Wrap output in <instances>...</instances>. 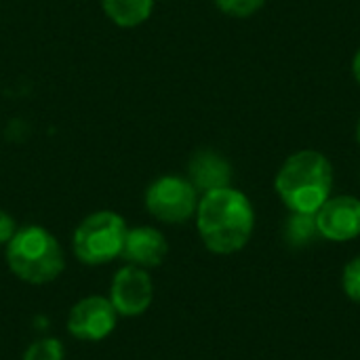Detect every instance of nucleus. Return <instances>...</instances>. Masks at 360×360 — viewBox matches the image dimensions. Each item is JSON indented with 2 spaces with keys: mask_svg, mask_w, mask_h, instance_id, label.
I'll list each match as a JSON object with an SVG mask.
<instances>
[{
  "mask_svg": "<svg viewBox=\"0 0 360 360\" xmlns=\"http://www.w3.org/2000/svg\"><path fill=\"white\" fill-rule=\"evenodd\" d=\"M196 228L209 251L217 255H232L240 251L253 234V205L232 186L211 190L198 200Z\"/></svg>",
  "mask_w": 360,
  "mask_h": 360,
  "instance_id": "f257e3e1",
  "label": "nucleus"
},
{
  "mask_svg": "<svg viewBox=\"0 0 360 360\" xmlns=\"http://www.w3.org/2000/svg\"><path fill=\"white\" fill-rule=\"evenodd\" d=\"M274 188L291 213H316L333 188L331 160L323 152L300 150L283 162Z\"/></svg>",
  "mask_w": 360,
  "mask_h": 360,
  "instance_id": "f03ea898",
  "label": "nucleus"
},
{
  "mask_svg": "<svg viewBox=\"0 0 360 360\" xmlns=\"http://www.w3.org/2000/svg\"><path fill=\"white\" fill-rule=\"evenodd\" d=\"M6 262L17 278L30 285L55 281L65 266L59 240L42 226H23L6 245Z\"/></svg>",
  "mask_w": 360,
  "mask_h": 360,
  "instance_id": "7ed1b4c3",
  "label": "nucleus"
},
{
  "mask_svg": "<svg viewBox=\"0 0 360 360\" xmlns=\"http://www.w3.org/2000/svg\"><path fill=\"white\" fill-rule=\"evenodd\" d=\"M127 224L118 213L97 211L80 221L74 232L72 247L78 262L86 266L110 264L122 253Z\"/></svg>",
  "mask_w": 360,
  "mask_h": 360,
  "instance_id": "20e7f679",
  "label": "nucleus"
},
{
  "mask_svg": "<svg viewBox=\"0 0 360 360\" xmlns=\"http://www.w3.org/2000/svg\"><path fill=\"white\" fill-rule=\"evenodd\" d=\"M198 192L190 179L179 175H162L146 190V209L162 224H184L196 215Z\"/></svg>",
  "mask_w": 360,
  "mask_h": 360,
  "instance_id": "39448f33",
  "label": "nucleus"
},
{
  "mask_svg": "<svg viewBox=\"0 0 360 360\" xmlns=\"http://www.w3.org/2000/svg\"><path fill=\"white\" fill-rule=\"evenodd\" d=\"M118 321V312L112 306L110 300L99 297V295H91L80 300L70 316H68V331L82 342H99L105 340Z\"/></svg>",
  "mask_w": 360,
  "mask_h": 360,
  "instance_id": "423d86ee",
  "label": "nucleus"
},
{
  "mask_svg": "<svg viewBox=\"0 0 360 360\" xmlns=\"http://www.w3.org/2000/svg\"><path fill=\"white\" fill-rule=\"evenodd\" d=\"M154 297L152 278L143 268L127 266L116 272L110 289V302L118 316H139L143 314Z\"/></svg>",
  "mask_w": 360,
  "mask_h": 360,
  "instance_id": "0eeeda50",
  "label": "nucleus"
},
{
  "mask_svg": "<svg viewBox=\"0 0 360 360\" xmlns=\"http://www.w3.org/2000/svg\"><path fill=\"white\" fill-rule=\"evenodd\" d=\"M314 217L319 234L327 240L346 243L360 236V198L356 196H329Z\"/></svg>",
  "mask_w": 360,
  "mask_h": 360,
  "instance_id": "6e6552de",
  "label": "nucleus"
},
{
  "mask_svg": "<svg viewBox=\"0 0 360 360\" xmlns=\"http://www.w3.org/2000/svg\"><path fill=\"white\" fill-rule=\"evenodd\" d=\"M167 253H169V243L162 236V232L150 226H139V228L127 230L120 257L127 259L131 266L146 270V268L160 266Z\"/></svg>",
  "mask_w": 360,
  "mask_h": 360,
  "instance_id": "1a4fd4ad",
  "label": "nucleus"
},
{
  "mask_svg": "<svg viewBox=\"0 0 360 360\" xmlns=\"http://www.w3.org/2000/svg\"><path fill=\"white\" fill-rule=\"evenodd\" d=\"M188 179L196 188V192H211L219 188H228L232 181V167L230 162L213 152V150H200L190 158L188 165Z\"/></svg>",
  "mask_w": 360,
  "mask_h": 360,
  "instance_id": "9d476101",
  "label": "nucleus"
},
{
  "mask_svg": "<svg viewBox=\"0 0 360 360\" xmlns=\"http://www.w3.org/2000/svg\"><path fill=\"white\" fill-rule=\"evenodd\" d=\"M101 6L118 27H137L152 17L154 0H101Z\"/></svg>",
  "mask_w": 360,
  "mask_h": 360,
  "instance_id": "9b49d317",
  "label": "nucleus"
},
{
  "mask_svg": "<svg viewBox=\"0 0 360 360\" xmlns=\"http://www.w3.org/2000/svg\"><path fill=\"white\" fill-rule=\"evenodd\" d=\"M319 228H316V217L314 213H291L285 226V238L291 247L302 249L308 247L319 238Z\"/></svg>",
  "mask_w": 360,
  "mask_h": 360,
  "instance_id": "f8f14e48",
  "label": "nucleus"
},
{
  "mask_svg": "<svg viewBox=\"0 0 360 360\" xmlns=\"http://www.w3.org/2000/svg\"><path fill=\"white\" fill-rule=\"evenodd\" d=\"M63 356H65L63 344L55 338H44L34 342L25 350L23 360H63Z\"/></svg>",
  "mask_w": 360,
  "mask_h": 360,
  "instance_id": "ddd939ff",
  "label": "nucleus"
},
{
  "mask_svg": "<svg viewBox=\"0 0 360 360\" xmlns=\"http://www.w3.org/2000/svg\"><path fill=\"white\" fill-rule=\"evenodd\" d=\"M213 2L224 15L236 19H247L266 4V0H213Z\"/></svg>",
  "mask_w": 360,
  "mask_h": 360,
  "instance_id": "4468645a",
  "label": "nucleus"
},
{
  "mask_svg": "<svg viewBox=\"0 0 360 360\" xmlns=\"http://www.w3.org/2000/svg\"><path fill=\"white\" fill-rule=\"evenodd\" d=\"M342 287L346 291V295L352 302L360 304V255L354 257L346 268H344V276H342Z\"/></svg>",
  "mask_w": 360,
  "mask_h": 360,
  "instance_id": "2eb2a0df",
  "label": "nucleus"
},
{
  "mask_svg": "<svg viewBox=\"0 0 360 360\" xmlns=\"http://www.w3.org/2000/svg\"><path fill=\"white\" fill-rule=\"evenodd\" d=\"M15 232H17L15 219L6 211H0V247L8 245V240L15 236Z\"/></svg>",
  "mask_w": 360,
  "mask_h": 360,
  "instance_id": "dca6fc26",
  "label": "nucleus"
},
{
  "mask_svg": "<svg viewBox=\"0 0 360 360\" xmlns=\"http://www.w3.org/2000/svg\"><path fill=\"white\" fill-rule=\"evenodd\" d=\"M352 74H354L356 82H359V84H360V49H359V51H356L354 59H352Z\"/></svg>",
  "mask_w": 360,
  "mask_h": 360,
  "instance_id": "f3484780",
  "label": "nucleus"
},
{
  "mask_svg": "<svg viewBox=\"0 0 360 360\" xmlns=\"http://www.w3.org/2000/svg\"><path fill=\"white\" fill-rule=\"evenodd\" d=\"M356 141H359V146H360V118H359V122H356Z\"/></svg>",
  "mask_w": 360,
  "mask_h": 360,
  "instance_id": "a211bd4d",
  "label": "nucleus"
}]
</instances>
